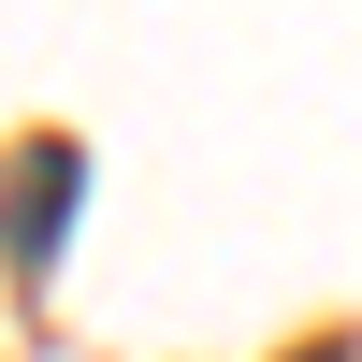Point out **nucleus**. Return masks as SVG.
Segmentation results:
<instances>
[{"label":"nucleus","instance_id":"1","mask_svg":"<svg viewBox=\"0 0 362 362\" xmlns=\"http://www.w3.org/2000/svg\"><path fill=\"white\" fill-rule=\"evenodd\" d=\"M73 174H87V160H73L58 131L15 160V189H0V247H15V276H58V232H73Z\"/></svg>","mask_w":362,"mask_h":362}]
</instances>
